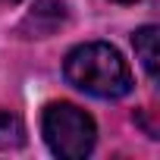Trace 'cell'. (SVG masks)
I'll return each mask as SVG.
<instances>
[{
  "instance_id": "2",
  "label": "cell",
  "mask_w": 160,
  "mask_h": 160,
  "mask_svg": "<svg viewBox=\"0 0 160 160\" xmlns=\"http://www.w3.org/2000/svg\"><path fill=\"white\" fill-rule=\"evenodd\" d=\"M41 135L47 148L60 160H85L94 151L98 141V126L94 119L75 104H47L41 116Z\"/></svg>"
},
{
  "instance_id": "3",
  "label": "cell",
  "mask_w": 160,
  "mask_h": 160,
  "mask_svg": "<svg viewBox=\"0 0 160 160\" xmlns=\"http://www.w3.org/2000/svg\"><path fill=\"white\" fill-rule=\"evenodd\" d=\"M63 19H66L63 3H57V0H41V3L35 7V13L25 16L22 32L28 38H47V35H53L57 25H63Z\"/></svg>"
},
{
  "instance_id": "7",
  "label": "cell",
  "mask_w": 160,
  "mask_h": 160,
  "mask_svg": "<svg viewBox=\"0 0 160 160\" xmlns=\"http://www.w3.org/2000/svg\"><path fill=\"white\" fill-rule=\"evenodd\" d=\"M0 3H19V0H0Z\"/></svg>"
},
{
  "instance_id": "6",
  "label": "cell",
  "mask_w": 160,
  "mask_h": 160,
  "mask_svg": "<svg viewBox=\"0 0 160 160\" xmlns=\"http://www.w3.org/2000/svg\"><path fill=\"white\" fill-rule=\"evenodd\" d=\"M113 3H135V0H113Z\"/></svg>"
},
{
  "instance_id": "1",
  "label": "cell",
  "mask_w": 160,
  "mask_h": 160,
  "mask_svg": "<svg viewBox=\"0 0 160 160\" xmlns=\"http://www.w3.org/2000/svg\"><path fill=\"white\" fill-rule=\"evenodd\" d=\"M63 75L78 91L91 98H104V101H116L132 91V72L122 53L110 47L107 41H88V44L72 47L66 53Z\"/></svg>"
},
{
  "instance_id": "4",
  "label": "cell",
  "mask_w": 160,
  "mask_h": 160,
  "mask_svg": "<svg viewBox=\"0 0 160 160\" xmlns=\"http://www.w3.org/2000/svg\"><path fill=\"white\" fill-rule=\"evenodd\" d=\"M157 41H160V32L157 25H141L135 35H132V47H135V57L141 63V69L148 72V78H157Z\"/></svg>"
},
{
  "instance_id": "5",
  "label": "cell",
  "mask_w": 160,
  "mask_h": 160,
  "mask_svg": "<svg viewBox=\"0 0 160 160\" xmlns=\"http://www.w3.org/2000/svg\"><path fill=\"white\" fill-rule=\"evenodd\" d=\"M25 144V126L16 113L0 107V151H19Z\"/></svg>"
}]
</instances>
